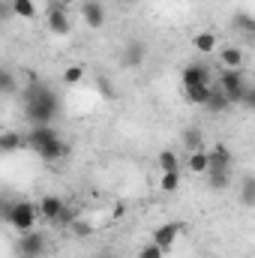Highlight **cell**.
Masks as SVG:
<instances>
[{
	"label": "cell",
	"mask_w": 255,
	"mask_h": 258,
	"mask_svg": "<svg viewBox=\"0 0 255 258\" xmlns=\"http://www.w3.org/2000/svg\"><path fill=\"white\" fill-rule=\"evenodd\" d=\"M3 219L9 222V228H15L18 234H24V231H33V228H36L39 213H36V204H33V201L18 198V201H12V204L3 210Z\"/></svg>",
	"instance_id": "cell-2"
},
{
	"label": "cell",
	"mask_w": 255,
	"mask_h": 258,
	"mask_svg": "<svg viewBox=\"0 0 255 258\" xmlns=\"http://www.w3.org/2000/svg\"><path fill=\"white\" fill-rule=\"evenodd\" d=\"M81 18H84L87 27L99 30V27L105 24V6H102L99 0H84V3H81Z\"/></svg>",
	"instance_id": "cell-11"
},
{
	"label": "cell",
	"mask_w": 255,
	"mask_h": 258,
	"mask_svg": "<svg viewBox=\"0 0 255 258\" xmlns=\"http://www.w3.org/2000/svg\"><path fill=\"white\" fill-rule=\"evenodd\" d=\"M207 114H222V111H228L231 108V102H228V96L216 87V84H210V93H207V102L201 105Z\"/></svg>",
	"instance_id": "cell-15"
},
{
	"label": "cell",
	"mask_w": 255,
	"mask_h": 258,
	"mask_svg": "<svg viewBox=\"0 0 255 258\" xmlns=\"http://www.w3.org/2000/svg\"><path fill=\"white\" fill-rule=\"evenodd\" d=\"M51 138H57V129L51 126V123H42V126H30L27 129V135H24V144L36 153L39 147H45Z\"/></svg>",
	"instance_id": "cell-10"
},
{
	"label": "cell",
	"mask_w": 255,
	"mask_h": 258,
	"mask_svg": "<svg viewBox=\"0 0 255 258\" xmlns=\"http://www.w3.org/2000/svg\"><path fill=\"white\" fill-rule=\"evenodd\" d=\"M213 84L228 96L231 105H237L240 96H243V90H246V84H249V78H246L243 69H222L219 75H213Z\"/></svg>",
	"instance_id": "cell-3"
},
{
	"label": "cell",
	"mask_w": 255,
	"mask_h": 258,
	"mask_svg": "<svg viewBox=\"0 0 255 258\" xmlns=\"http://www.w3.org/2000/svg\"><path fill=\"white\" fill-rule=\"evenodd\" d=\"M69 231H72V234H75V237H81V240H84V237H90V234H93V225H90V222H84V219H78V216H75V219H72V222H69Z\"/></svg>",
	"instance_id": "cell-29"
},
{
	"label": "cell",
	"mask_w": 255,
	"mask_h": 258,
	"mask_svg": "<svg viewBox=\"0 0 255 258\" xmlns=\"http://www.w3.org/2000/svg\"><path fill=\"white\" fill-rule=\"evenodd\" d=\"M123 66H141L144 63V57H147V45L141 42V39H129L126 45H123Z\"/></svg>",
	"instance_id": "cell-16"
},
{
	"label": "cell",
	"mask_w": 255,
	"mask_h": 258,
	"mask_svg": "<svg viewBox=\"0 0 255 258\" xmlns=\"http://www.w3.org/2000/svg\"><path fill=\"white\" fill-rule=\"evenodd\" d=\"M36 153H39V159H42V162H60V159H66V153H69V144L57 135V138H51L45 147H39Z\"/></svg>",
	"instance_id": "cell-12"
},
{
	"label": "cell",
	"mask_w": 255,
	"mask_h": 258,
	"mask_svg": "<svg viewBox=\"0 0 255 258\" xmlns=\"http://www.w3.org/2000/svg\"><path fill=\"white\" fill-rule=\"evenodd\" d=\"M12 18H36V3L33 0H12Z\"/></svg>",
	"instance_id": "cell-23"
},
{
	"label": "cell",
	"mask_w": 255,
	"mask_h": 258,
	"mask_svg": "<svg viewBox=\"0 0 255 258\" xmlns=\"http://www.w3.org/2000/svg\"><path fill=\"white\" fill-rule=\"evenodd\" d=\"M207 150V171H234V153L228 144H213Z\"/></svg>",
	"instance_id": "cell-5"
},
{
	"label": "cell",
	"mask_w": 255,
	"mask_h": 258,
	"mask_svg": "<svg viewBox=\"0 0 255 258\" xmlns=\"http://www.w3.org/2000/svg\"><path fill=\"white\" fill-rule=\"evenodd\" d=\"M240 204L243 207H252L255 204V177L252 174H246L243 183H240Z\"/></svg>",
	"instance_id": "cell-25"
},
{
	"label": "cell",
	"mask_w": 255,
	"mask_h": 258,
	"mask_svg": "<svg viewBox=\"0 0 255 258\" xmlns=\"http://www.w3.org/2000/svg\"><path fill=\"white\" fill-rule=\"evenodd\" d=\"M156 165H159V171H174V168H180V159L174 150H162L156 156Z\"/></svg>",
	"instance_id": "cell-26"
},
{
	"label": "cell",
	"mask_w": 255,
	"mask_h": 258,
	"mask_svg": "<svg viewBox=\"0 0 255 258\" xmlns=\"http://www.w3.org/2000/svg\"><path fill=\"white\" fill-rule=\"evenodd\" d=\"M204 177H207V186L216 189V192L231 186V171H204Z\"/></svg>",
	"instance_id": "cell-19"
},
{
	"label": "cell",
	"mask_w": 255,
	"mask_h": 258,
	"mask_svg": "<svg viewBox=\"0 0 255 258\" xmlns=\"http://www.w3.org/2000/svg\"><path fill=\"white\" fill-rule=\"evenodd\" d=\"M84 81V66H66L63 69V84L66 87H75Z\"/></svg>",
	"instance_id": "cell-28"
},
{
	"label": "cell",
	"mask_w": 255,
	"mask_h": 258,
	"mask_svg": "<svg viewBox=\"0 0 255 258\" xmlns=\"http://www.w3.org/2000/svg\"><path fill=\"white\" fill-rule=\"evenodd\" d=\"M177 186H180V168H174V171H162V177H159V189H162V192H177Z\"/></svg>",
	"instance_id": "cell-24"
},
{
	"label": "cell",
	"mask_w": 255,
	"mask_h": 258,
	"mask_svg": "<svg viewBox=\"0 0 255 258\" xmlns=\"http://www.w3.org/2000/svg\"><path fill=\"white\" fill-rule=\"evenodd\" d=\"M45 252H48V234L45 231L33 228V231L18 234V240H15V255L18 258H45Z\"/></svg>",
	"instance_id": "cell-4"
},
{
	"label": "cell",
	"mask_w": 255,
	"mask_h": 258,
	"mask_svg": "<svg viewBox=\"0 0 255 258\" xmlns=\"http://www.w3.org/2000/svg\"><path fill=\"white\" fill-rule=\"evenodd\" d=\"M21 147H27L21 132H15V129L0 132V153H15V150H21Z\"/></svg>",
	"instance_id": "cell-18"
},
{
	"label": "cell",
	"mask_w": 255,
	"mask_h": 258,
	"mask_svg": "<svg viewBox=\"0 0 255 258\" xmlns=\"http://www.w3.org/2000/svg\"><path fill=\"white\" fill-rule=\"evenodd\" d=\"M192 48H195L198 54L210 57V54L216 51V33H210V30H201V33H195V39H192Z\"/></svg>",
	"instance_id": "cell-17"
},
{
	"label": "cell",
	"mask_w": 255,
	"mask_h": 258,
	"mask_svg": "<svg viewBox=\"0 0 255 258\" xmlns=\"http://www.w3.org/2000/svg\"><path fill=\"white\" fill-rule=\"evenodd\" d=\"M231 33H240L243 39H255V18L246 9H240V12L231 15Z\"/></svg>",
	"instance_id": "cell-13"
},
{
	"label": "cell",
	"mask_w": 255,
	"mask_h": 258,
	"mask_svg": "<svg viewBox=\"0 0 255 258\" xmlns=\"http://www.w3.org/2000/svg\"><path fill=\"white\" fill-rule=\"evenodd\" d=\"M21 105H24V117L30 120V126L54 123L57 114H60V96H57L54 87L45 84L42 78H33V81L24 87Z\"/></svg>",
	"instance_id": "cell-1"
},
{
	"label": "cell",
	"mask_w": 255,
	"mask_h": 258,
	"mask_svg": "<svg viewBox=\"0 0 255 258\" xmlns=\"http://www.w3.org/2000/svg\"><path fill=\"white\" fill-rule=\"evenodd\" d=\"M243 60H246V51L240 45H222L219 48V63H222V69H243Z\"/></svg>",
	"instance_id": "cell-14"
},
{
	"label": "cell",
	"mask_w": 255,
	"mask_h": 258,
	"mask_svg": "<svg viewBox=\"0 0 255 258\" xmlns=\"http://www.w3.org/2000/svg\"><path fill=\"white\" fill-rule=\"evenodd\" d=\"M186 168H189V174H204L207 171V150L204 147L192 150L189 156H186Z\"/></svg>",
	"instance_id": "cell-21"
},
{
	"label": "cell",
	"mask_w": 255,
	"mask_h": 258,
	"mask_svg": "<svg viewBox=\"0 0 255 258\" xmlns=\"http://www.w3.org/2000/svg\"><path fill=\"white\" fill-rule=\"evenodd\" d=\"M12 18V0H0V24Z\"/></svg>",
	"instance_id": "cell-32"
},
{
	"label": "cell",
	"mask_w": 255,
	"mask_h": 258,
	"mask_svg": "<svg viewBox=\"0 0 255 258\" xmlns=\"http://www.w3.org/2000/svg\"><path fill=\"white\" fill-rule=\"evenodd\" d=\"M138 258H165V252H162V249L150 240L147 246H141V249H138Z\"/></svg>",
	"instance_id": "cell-31"
},
{
	"label": "cell",
	"mask_w": 255,
	"mask_h": 258,
	"mask_svg": "<svg viewBox=\"0 0 255 258\" xmlns=\"http://www.w3.org/2000/svg\"><path fill=\"white\" fill-rule=\"evenodd\" d=\"M183 93H186V99H189L192 105H204V102H207V93H210V84H198V87H186Z\"/></svg>",
	"instance_id": "cell-27"
},
{
	"label": "cell",
	"mask_w": 255,
	"mask_h": 258,
	"mask_svg": "<svg viewBox=\"0 0 255 258\" xmlns=\"http://www.w3.org/2000/svg\"><path fill=\"white\" fill-rule=\"evenodd\" d=\"M18 90V75L6 66H0V96H12Z\"/></svg>",
	"instance_id": "cell-20"
},
{
	"label": "cell",
	"mask_w": 255,
	"mask_h": 258,
	"mask_svg": "<svg viewBox=\"0 0 255 258\" xmlns=\"http://www.w3.org/2000/svg\"><path fill=\"white\" fill-rule=\"evenodd\" d=\"M183 231V222H177V219H171V222H162L156 231H153V243L162 249V252H168L171 246H174V240H177V234Z\"/></svg>",
	"instance_id": "cell-9"
},
{
	"label": "cell",
	"mask_w": 255,
	"mask_h": 258,
	"mask_svg": "<svg viewBox=\"0 0 255 258\" xmlns=\"http://www.w3.org/2000/svg\"><path fill=\"white\" fill-rule=\"evenodd\" d=\"M54 3H60V6H66V9H69V6H72L75 0H54Z\"/></svg>",
	"instance_id": "cell-34"
},
{
	"label": "cell",
	"mask_w": 255,
	"mask_h": 258,
	"mask_svg": "<svg viewBox=\"0 0 255 258\" xmlns=\"http://www.w3.org/2000/svg\"><path fill=\"white\" fill-rule=\"evenodd\" d=\"M180 81H183V90L186 87H198V84H213V69L204 63V60H195V63H189L183 69Z\"/></svg>",
	"instance_id": "cell-7"
},
{
	"label": "cell",
	"mask_w": 255,
	"mask_h": 258,
	"mask_svg": "<svg viewBox=\"0 0 255 258\" xmlns=\"http://www.w3.org/2000/svg\"><path fill=\"white\" fill-rule=\"evenodd\" d=\"M45 24H48V30H51V33H57V36H66V33L72 30V21H69V9L51 0V6H48V12H45Z\"/></svg>",
	"instance_id": "cell-6"
},
{
	"label": "cell",
	"mask_w": 255,
	"mask_h": 258,
	"mask_svg": "<svg viewBox=\"0 0 255 258\" xmlns=\"http://www.w3.org/2000/svg\"><path fill=\"white\" fill-rule=\"evenodd\" d=\"M66 204H69V201H66L63 195H54V192L42 195V198H39V204H36V213H39V219H45V222H51V225H54V219L63 213Z\"/></svg>",
	"instance_id": "cell-8"
},
{
	"label": "cell",
	"mask_w": 255,
	"mask_h": 258,
	"mask_svg": "<svg viewBox=\"0 0 255 258\" xmlns=\"http://www.w3.org/2000/svg\"><path fill=\"white\" fill-rule=\"evenodd\" d=\"M99 258H120V255H117V252H111V249H105V252H102Z\"/></svg>",
	"instance_id": "cell-33"
},
{
	"label": "cell",
	"mask_w": 255,
	"mask_h": 258,
	"mask_svg": "<svg viewBox=\"0 0 255 258\" xmlns=\"http://www.w3.org/2000/svg\"><path fill=\"white\" fill-rule=\"evenodd\" d=\"M240 108H246V111H252L255 108V87H252V81L246 84V90H243V96H240V102H237Z\"/></svg>",
	"instance_id": "cell-30"
},
{
	"label": "cell",
	"mask_w": 255,
	"mask_h": 258,
	"mask_svg": "<svg viewBox=\"0 0 255 258\" xmlns=\"http://www.w3.org/2000/svg\"><path fill=\"white\" fill-rule=\"evenodd\" d=\"M183 150L186 153H192V150H201L204 147V138H201V129L198 126H189V129H183Z\"/></svg>",
	"instance_id": "cell-22"
}]
</instances>
